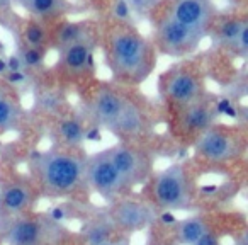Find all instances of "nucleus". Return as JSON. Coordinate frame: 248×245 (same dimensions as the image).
<instances>
[{
	"instance_id": "obj_1",
	"label": "nucleus",
	"mask_w": 248,
	"mask_h": 245,
	"mask_svg": "<svg viewBox=\"0 0 248 245\" xmlns=\"http://www.w3.org/2000/svg\"><path fill=\"white\" fill-rule=\"evenodd\" d=\"M99 38H102L106 65L116 82L140 85L153 73L158 53L152 39L143 36L133 22L112 19Z\"/></svg>"
},
{
	"instance_id": "obj_2",
	"label": "nucleus",
	"mask_w": 248,
	"mask_h": 245,
	"mask_svg": "<svg viewBox=\"0 0 248 245\" xmlns=\"http://www.w3.org/2000/svg\"><path fill=\"white\" fill-rule=\"evenodd\" d=\"M87 113L93 125L119 136L140 135L146 128V117L141 107L119 89L107 83L93 90Z\"/></svg>"
},
{
	"instance_id": "obj_3",
	"label": "nucleus",
	"mask_w": 248,
	"mask_h": 245,
	"mask_svg": "<svg viewBox=\"0 0 248 245\" xmlns=\"http://www.w3.org/2000/svg\"><path fill=\"white\" fill-rule=\"evenodd\" d=\"M31 167L39 189L48 196H70L85 182V157L72 152V148H51L38 153Z\"/></svg>"
},
{
	"instance_id": "obj_4",
	"label": "nucleus",
	"mask_w": 248,
	"mask_h": 245,
	"mask_svg": "<svg viewBox=\"0 0 248 245\" xmlns=\"http://www.w3.org/2000/svg\"><path fill=\"white\" fill-rule=\"evenodd\" d=\"M7 245H60L65 242L66 230L48 214H14L0 228Z\"/></svg>"
},
{
	"instance_id": "obj_5",
	"label": "nucleus",
	"mask_w": 248,
	"mask_h": 245,
	"mask_svg": "<svg viewBox=\"0 0 248 245\" xmlns=\"http://www.w3.org/2000/svg\"><path fill=\"white\" fill-rule=\"evenodd\" d=\"M153 22V38L152 43L156 53L172 58H187L199 49L206 34L182 22L175 21L165 12L155 9L152 14Z\"/></svg>"
},
{
	"instance_id": "obj_6",
	"label": "nucleus",
	"mask_w": 248,
	"mask_h": 245,
	"mask_svg": "<svg viewBox=\"0 0 248 245\" xmlns=\"http://www.w3.org/2000/svg\"><path fill=\"white\" fill-rule=\"evenodd\" d=\"M160 94L177 107L206 97L204 79L196 63H180L167 70L160 79Z\"/></svg>"
},
{
	"instance_id": "obj_7",
	"label": "nucleus",
	"mask_w": 248,
	"mask_h": 245,
	"mask_svg": "<svg viewBox=\"0 0 248 245\" xmlns=\"http://www.w3.org/2000/svg\"><path fill=\"white\" fill-rule=\"evenodd\" d=\"M153 201L158 208L167 211L189 210L192 203V182L186 167L180 163L163 169L153 179L152 186Z\"/></svg>"
},
{
	"instance_id": "obj_8",
	"label": "nucleus",
	"mask_w": 248,
	"mask_h": 245,
	"mask_svg": "<svg viewBox=\"0 0 248 245\" xmlns=\"http://www.w3.org/2000/svg\"><path fill=\"white\" fill-rule=\"evenodd\" d=\"M83 179L93 193H97L106 201L119 199L124 191L128 189L114 163L110 162L107 150H100V152L85 157Z\"/></svg>"
},
{
	"instance_id": "obj_9",
	"label": "nucleus",
	"mask_w": 248,
	"mask_h": 245,
	"mask_svg": "<svg viewBox=\"0 0 248 245\" xmlns=\"http://www.w3.org/2000/svg\"><path fill=\"white\" fill-rule=\"evenodd\" d=\"M99 45V36L72 43L58 49L55 70L58 79L65 82H82L93 73V53Z\"/></svg>"
},
{
	"instance_id": "obj_10",
	"label": "nucleus",
	"mask_w": 248,
	"mask_h": 245,
	"mask_svg": "<svg viewBox=\"0 0 248 245\" xmlns=\"http://www.w3.org/2000/svg\"><path fill=\"white\" fill-rule=\"evenodd\" d=\"M106 150L128 189L145 182L152 174V159L140 147L131 143H116Z\"/></svg>"
},
{
	"instance_id": "obj_11",
	"label": "nucleus",
	"mask_w": 248,
	"mask_h": 245,
	"mask_svg": "<svg viewBox=\"0 0 248 245\" xmlns=\"http://www.w3.org/2000/svg\"><path fill=\"white\" fill-rule=\"evenodd\" d=\"M156 9L175 21L204 33L206 38L207 31L219 16L214 0H167L165 4L160 2Z\"/></svg>"
},
{
	"instance_id": "obj_12",
	"label": "nucleus",
	"mask_w": 248,
	"mask_h": 245,
	"mask_svg": "<svg viewBox=\"0 0 248 245\" xmlns=\"http://www.w3.org/2000/svg\"><path fill=\"white\" fill-rule=\"evenodd\" d=\"M213 46L233 56L247 58L248 55V19L247 16H217L207 31Z\"/></svg>"
},
{
	"instance_id": "obj_13",
	"label": "nucleus",
	"mask_w": 248,
	"mask_h": 245,
	"mask_svg": "<svg viewBox=\"0 0 248 245\" xmlns=\"http://www.w3.org/2000/svg\"><path fill=\"white\" fill-rule=\"evenodd\" d=\"M197 155L211 162H228L243 153V140L219 126H211L194 140Z\"/></svg>"
},
{
	"instance_id": "obj_14",
	"label": "nucleus",
	"mask_w": 248,
	"mask_h": 245,
	"mask_svg": "<svg viewBox=\"0 0 248 245\" xmlns=\"http://www.w3.org/2000/svg\"><path fill=\"white\" fill-rule=\"evenodd\" d=\"M109 214L110 221L116 230L123 231H138L150 227L155 220V210L150 204L136 199H121L112 201Z\"/></svg>"
},
{
	"instance_id": "obj_15",
	"label": "nucleus",
	"mask_w": 248,
	"mask_h": 245,
	"mask_svg": "<svg viewBox=\"0 0 248 245\" xmlns=\"http://www.w3.org/2000/svg\"><path fill=\"white\" fill-rule=\"evenodd\" d=\"M217 119V109L213 102L206 97L190 102L187 106L179 107V114H177V123L179 128L184 135L194 136V140L209 130L211 126L216 125Z\"/></svg>"
},
{
	"instance_id": "obj_16",
	"label": "nucleus",
	"mask_w": 248,
	"mask_h": 245,
	"mask_svg": "<svg viewBox=\"0 0 248 245\" xmlns=\"http://www.w3.org/2000/svg\"><path fill=\"white\" fill-rule=\"evenodd\" d=\"M85 7L73 4L70 0H29L24 11L34 21H39L46 26L56 24V22L66 19V16L77 14Z\"/></svg>"
},
{
	"instance_id": "obj_17",
	"label": "nucleus",
	"mask_w": 248,
	"mask_h": 245,
	"mask_svg": "<svg viewBox=\"0 0 248 245\" xmlns=\"http://www.w3.org/2000/svg\"><path fill=\"white\" fill-rule=\"evenodd\" d=\"M93 36H99V26L90 19H85V21L63 19V21L56 22L51 29V48L58 51L72 43L93 38Z\"/></svg>"
},
{
	"instance_id": "obj_18",
	"label": "nucleus",
	"mask_w": 248,
	"mask_h": 245,
	"mask_svg": "<svg viewBox=\"0 0 248 245\" xmlns=\"http://www.w3.org/2000/svg\"><path fill=\"white\" fill-rule=\"evenodd\" d=\"M36 201V191L29 182L22 179H14L4 186V189L0 191V204L2 210L9 216L14 214H22L32 206Z\"/></svg>"
},
{
	"instance_id": "obj_19",
	"label": "nucleus",
	"mask_w": 248,
	"mask_h": 245,
	"mask_svg": "<svg viewBox=\"0 0 248 245\" xmlns=\"http://www.w3.org/2000/svg\"><path fill=\"white\" fill-rule=\"evenodd\" d=\"M24 111L11 85L0 82V133L21 128Z\"/></svg>"
},
{
	"instance_id": "obj_20",
	"label": "nucleus",
	"mask_w": 248,
	"mask_h": 245,
	"mask_svg": "<svg viewBox=\"0 0 248 245\" xmlns=\"http://www.w3.org/2000/svg\"><path fill=\"white\" fill-rule=\"evenodd\" d=\"M17 38L21 45L31 46V48L46 49V51L51 48V29L31 17L21 21V26L17 29Z\"/></svg>"
},
{
	"instance_id": "obj_21",
	"label": "nucleus",
	"mask_w": 248,
	"mask_h": 245,
	"mask_svg": "<svg viewBox=\"0 0 248 245\" xmlns=\"http://www.w3.org/2000/svg\"><path fill=\"white\" fill-rule=\"evenodd\" d=\"M175 240L180 245H196L209 230V225L202 216H189L179 221L175 227Z\"/></svg>"
},
{
	"instance_id": "obj_22",
	"label": "nucleus",
	"mask_w": 248,
	"mask_h": 245,
	"mask_svg": "<svg viewBox=\"0 0 248 245\" xmlns=\"http://www.w3.org/2000/svg\"><path fill=\"white\" fill-rule=\"evenodd\" d=\"M114 230H116V227H114L109 216H99L90 223H87V227L83 228V235H85L87 244L97 245L102 244V242L112 240Z\"/></svg>"
},
{
	"instance_id": "obj_23",
	"label": "nucleus",
	"mask_w": 248,
	"mask_h": 245,
	"mask_svg": "<svg viewBox=\"0 0 248 245\" xmlns=\"http://www.w3.org/2000/svg\"><path fill=\"white\" fill-rule=\"evenodd\" d=\"M46 53H48L46 49L31 48V46H26V45H21V43H19L16 55H17V58L21 60L24 70L31 72V70H34V68H41L43 62L46 60Z\"/></svg>"
},
{
	"instance_id": "obj_24",
	"label": "nucleus",
	"mask_w": 248,
	"mask_h": 245,
	"mask_svg": "<svg viewBox=\"0 0 248 245\" xmlns=\"http://www.w3.org/2000/svg\"><path fill=\"white\" fill-rule=\"evenodd\" d=\"M58 133L63 138V142H66V145L70 147L78 145L83 138H87V131H83V126L80 125V121L75 119L62 121L58 126Z\"/></svg>"
},
{
	"instance_id": "obj_25",
	"label": "nucleus",
	"mask_w": 248,
	"mask_h": 245,
	"mask_svg": "<svg viewBox=\"0 0 248 245\" xmlns=\"http://www.w3.org/2000/svg\"><path fill=\"white\" fill-rule=\"evenodd\" d=\"M162 0H124L126 7L140 21H148Z\"/></svg>"
},
{
	"instance_id": "obj_26",
	"label": "nucleus",
	"mask_w": 248,
	"mask_h": 245,
	"mask_svg": "<svg viewBox=\"0 0 248 245\" xmlns=\"http://www.w3.org/2000/svg\"><path fill=\"white\" fill-rule=\"evenodd\" d=\"M12 0H0V26L11 33H17L22 19L16 14Z\"/></svg>"
},
{
	"instance_id": "obj_27",
	"label": "nucleus",
	"mask_w": 248,
	"mask_h": 245,
	"mask_svg": "<svg viewBox=\"0 0 248 245\" xmlns=\"http://www.w3.org/2000/svg\"><path fill=\"white\" fill-rule=\"evenodd\" d=\"M196 245H221V244H219V238H217L213 231H207V233L204 235V237L201 238Z\"/></svg>"
},
{
	"instance_id": "obj_28",
	"label": "nucleus",
	"mask_w": 248,
	"mask_h": 245,
	"mask_svg": "<svg viewBox=\"0 0 248 245\" xmlns=\"http://www.w3.org/2000/svg\"><path fill=\"white\" fill-rule=\"evenodd\" d=\"M83 2H89V4H95V5H100V7H106V5H112V9H114V5L119 2V0H83Z\"/></svg>"
},
{
	"instance_id": "obj_29",
	"label": "nucleus",
	"mask_w": 248,
	"mask_h": 245,
	"mask_svg": "<svg viewBox=\"0 0 248 245\" xmlns=\"http://www.w3.org/2000/svg\"><path fill=\"white\" fill-rule=\"evenodd\" d=\"M97 245H129V240L128 238H121V240H107V242H102V244H97Z\"/></svg>"
},
{
	"instance_id": "obj_30",
	"label": "nucleus",
	"mask_w": 248,
	"mask_h": 245,
	"mask_svg": "<svg viewBox=\"0 0 248 245\" xmlns=\"http://www.w3.org/2000/svg\"><path fill=\"white\" fill-rule=\"evenodd\" d=\"M12 4H14V5H19L21 9H26V5L29 4V0H12Z\"/></svg>"
}]
</instances>
